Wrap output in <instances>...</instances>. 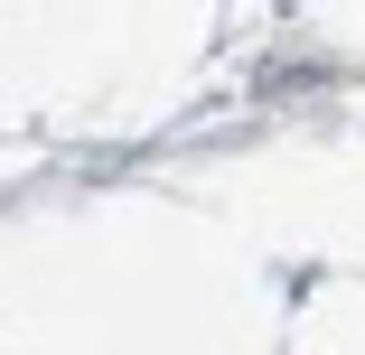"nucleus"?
<instances>
[]
</instances>
